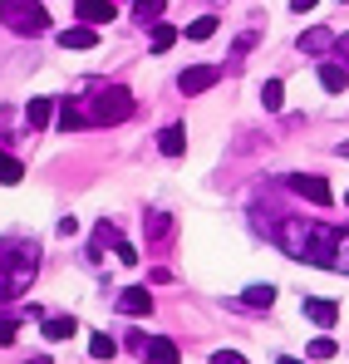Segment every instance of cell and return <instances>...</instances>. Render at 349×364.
Returning <instances> with one entry per match:
<instances>
[{
  "instance_id": "obj_6",
  "label": "cell",
  "mask_w": 349,
  "mask_h": 364,
  "mask_svg": "<svg viewBox=\"0 0 349 364\" xmlns=\"http://www.w3.org/2000/svg\"><path fill=\"white\" fill-rule=\"evenodd\" d=\"M291 187L300 192V197H310L315 207H330V202H335V192H330V182L320 178V173H295V178H291Z\"/></svg>"
},
{
  "instance_id": "obj_19",
  "label": "cell",
  "mask_w": 349,
  "mask_h": 364,
  "mask_svg": "<svg viewBox=\"0 0 349 364\" xmlns=\"http://www.w3.org/2000/svg\"><path fill=\"white\" fill-rule=\"evenodd\" d=\"M241 305H251V310H261V305H276V286H246Z\"/></svg>"
},
{
  "instance_id": "obj_11",
  "label": "cell",
  "mask_w": 349,
  "mask_h": 364,
  "mask_svg": "<svg viewBox=\"0 0 349 364\" xmlns=\"http://www.w3.org/2000/svg\"><path fill=\"white\" fill-rule=\"evenodd\" d=\"M148 310H153V296L143 286H133V291L118 296V315H148Z\"/></svg>"
},
{
  "instance_id": "obj_17",
  "label": "cell",
  "mask_w": 349,
  "mask_h": 364,
  "mask_svg": "<svg viewBox=\"0 0 349 364\" xmlns=\"http://www.w3.org/2000/svg\"><path fill=\"white\" fill-rule=\"evenodd\" d=\"M163 10H168V0H133V15H138L143 25H158Z\"/></svg>"
},
{
  "instance_id": "obj_14",
  "label": "cell",
  "mask_w": 349,
  "mask_h": 364,
  "mask_svg": "<svg viewBox=\"0 0 349 364\" xmlns=\"http://www.w3.org/2000/svg\"><path fill=\"white\" fill-rule=\"evenodd\" d=\"M320 84H325L330 94H345V84H349V69H340V64H320Z\"/></svg>"
},
{
  "instance_id": "obj_25",
  "label": "cell",
  "mask_w": 349,
  "mask_h": 364,
  "mask_svg": "<svg viewBox=\"0 0 349 364\" xmlns=\"http://www.w3.org/2000/svg\"><path fill=\"white\" fill-rule=\"evenodd\" d=\"M335 271H349V227L335 232Z\"/></svg>"
},
{
  "instance_id": "obj_28",
  "label": "cell",
  "mask_w": 349,
  "mask_h": 364,
  "mask_svg": "<svg viewBox=\"0 0 349 364\" xmlns=\"http://www.w3.org/2000/svg\"><path fill=\"white\" fill-rule=\"evenodd\" d=\"M212 364H246V355H236V350H217Z\"/></svg>"
},
{
  "instance_id": "obj_10",
  "label": "cell",
  "mask_w": 349,
  "mask_h": 364,
  "mask_svg": "<svg viewBox=\"0 0 349 364\" xmlns=\"http://www.w3.org/2000/svg\"><path fill=\"white\" fill-rule=\"evenodd\" d=\"M59 45L64 50H94L99 45V30L94 25H69V30H59Z\"/></svg>"
},
{
  "instance_id": "obj_32",
  "label": "cell",
  "mask_w": 349,
  "mask_h": 364,
  "mask_svg": "<svg viewBox=\"0 0 349 364\" xmlns=\"http://www.w3.org/2000/svg\"><path fill=\"white\" fill-rule=\"evenodd\" d=\"M335 153H340V158H349V138H345V143H340V148H335Z\"/></svg>"
},
{
  "instance_id": "obj_16",
  "label": "cell",
  "mask_w": 349,
  "mask_h": 364,
  "mask_svg": "<svg viewBox=\"0 0 349 364\" xmlns=\"http://www.w3.org/2000/svg\"><path fill=\"white\" fill-rule=\"evenodd\" d=\"M79 325H74V315H50L45 320V340H69Z\"/></svg>"
},
{
  "instance_id": "obj_12",
  "label": "cell",
  "mask_w": 349,
  "mask_h": 364,
  "mask_svg": "<svg viewBox=\"0 0 349 364\" xmlns=\"http://www.w3.org/2000/svg\"><path fill=\"white\" fill-rule=\"evenodd\" d=\"M261 109H266V114H281V109H286V84H281V79H266V84H261Z\"/></svg>"
},
{
  "instance_id": "obj_3",
  "label": "cell",
  "mask_w": 349,
  "mask_h": 364,
  "mask_svg": "<svg viewBox=\"0 0 349 364\" xmlns=\"http://www.w3.org/2000/svg\"><path fill=\"white\" fill-rule=\"evenodd\" d=\"M0 25L15 35H45L50 30V10L40 0H0Z\"/></svg>"
},
{
  "instance_id": "obj_27",
  "label": "cell",
  "mask_w": 349,
  "mask_h": 364,
  "mask_svg": "<svg viewBox=\"0 0 349 364\" xmlns=\"http://www.w3.org/2000/svg\"><path fill=\"white\" fill-rule=\"evenodd\" d=\"M118 251V261H123V266H138V246H128V242H118L114 246Z\"/></svg>"
},
{
  "instance_id": "obj_21",
  "label": "cell",
  "mask_w": 349,
  "mask_h": 364,
  "mask_svg": "<svg viewBox=\"0 0 349 364\" xmlns=\"http://www.w3.org/2000/svg\"><path fill=\"white\" fill-rule=\"evenodd\" d=\"M89 355H94V360H114L118 340H114V335H94V340H89Z\"/></svg>"
},
{
  "instance_id": "obj_5",
  "label": "cell",
  "mask_w": 349,
  "mask_h": 364,
  "mask_svg": "<svg viewBox=\"0 0 349 364\" xmlns=\"http://www.w3.org/2000/svg\"><path fill=\"white\" fill-rule=\"evenodd\" d=\"M128 345H133L138 360H148V364H177V345L168 335H133Z\"/></svg>"
},
{
  "instance_id": "obj_8",
  "label": "cell",
  "mask_w": 349,
  "mask_h": 364,
  "mask_svg": "<svg viewBox=\"0 0 349 364\" xmlns=\"http://www.w3.org/2000/svg\"><path fill=\"white\" fill-rule=\"evenodd\" d=\"M300 315H305V320H315L320 330H335L340 305H335V301H320V296H305V301H300Z\"/></svg>"
},
{
  "instance_id": "obj_7",
  "label": "cell",
  "mask_w": 349,
  "mask_h": 364,
  "mask_svg": "<svg viewBox=\"0 0 349 364\" xmlns=\"http://www.w3.org/2000/svg\"><path fill=\"white\" fill-rule=\"evenodd\" d=\"M217 79H222V69H217V64H197V69H182L177 89H182V94H202V89H212Z\"/></svg>"
},
{
  "instance_id": "obj_15",
  "label": "cell",
  "mask_w": 349,
  "mask_h": 364,
  "mask_svg": "<svg viewBox=\"0 0 349 364\" xmlns=\"http://www.w3.org/2000/svg\"><path fill=\"white\" fill-rule=\"evenodd\" d=\"M50 114H55V104H50V99H30L25 123H30V128H50Z\"/></svg>"
},
{
  "instance_id": "obj_22",
  "label": "cell",
  "mask_w": 349,
  "mask_h": 364,
  "mask_svg": "<svg viewBox=\"0 0 349 364\" xmlns=\"http://www.w3.org/2000/svg\"><path fill=\"white\" fill-rule=\"evenodd\" d=\"M330 45H335L330 30H305V35H300V50H330Z\"/></svg>"
},
{
  "instance_id": "obj_26",
  "label": "cell",
  "mask_w": 349,
  "mask_h": 364,
  "mask_svg": "<svg viewBox=\"0 0 349 364\" xmlns=\"http://www.w3.org/2000/svg\"><path fill=\"white\" fill-rule=\"evenodd\" d=\"M310 360H335V340H330V335L310 340Z\"/></svg>"
},
{
  "instance_id": "obj_23",
  "label": "cell",
  "mask_w": 349,
  "mask_h": 364,
  "mask_svg": "<svg viewBox=\"0 0 349 364\" xmlns=\"http://www.w3.org/2000/svg\"><path fill=\"white\" fill-rule=\"evenodd\" d=\"M25 178V168H20V158H10V153H0V182L10 187V182Z\"/></svg>"
},
{
  "instance_id": "obj_33",
  "label": "cell",
  "mask_w": 349,
  "mask_h": 364,
  "mask_svg": "<svg viewBox=\"0 0 349 364\" xmlns=\"http://www.w3.org/2000/svg\"><path fill=\"white\" fill-rule=\"evenodd\" d=\"M30 364H50V360H45V355H35V360H30Z\"/></svg>"
},
{
  "instance_id": "obj_20",
  "label": "cell",
  "mask_w": 349,
  "mask_h": 364,
  "mask_svg": "<svg viewBox=\"0 0 349 364\" xmlns=\"http://www.w3.org/2000/svg\"><path fill=\"white\" fill-rule=\"evenodd\" d=\"M212 35H217V15H197L187 25V40H212Z\"/></svg>"
},
{
  "instance_id": "obj_34",
  "label": "cell",
  "mask_w": 349,
  "mask_h": 364,
  "mask_svg": "<svg viewBox=\"0 0 349 364\" xmlns=\"http://www.w3.org/2000/svg\"><path fill=\"white\" fill-rule=\"evenodd\" d=\"M281 364H300V360H281Z\"/></svg>"
},
{
  "instance_id": "obj_24",
  "label": "cell",
  "mask_w": 349,
  "mask_h": 364,
  "mask_svg": "<svg viewBox=\"0 0 349 364\" xmlns=\"http://www.w3.org/2000/svg\"><path fill=\"white\" fill-rule=\"evenodd\" d=\"M59 128H64V133L84 128V109H79V104H64V109H59Z\"/></svg>"
},
{
  "instance_id": "obj_31",
  "label": "cell",
  "mask_w": 349,
  "mask_h": 364,
  "mask_svg": "<svg viewBox=\"0 0 349 364\" xmlns=\"http://www.w3.org/2000/svg\"><path fill=\"white\" fill-rule=\"evenodd\" d=\"M315 5H320V0H291V10H295V15H305V10H315Z\"/></svg>"
},
{
  "instance_id": "obj_4",
  "label": "cell",
  "mask_w": 349,
  "mask_h": 364,
  "mask_svg": "<svg viewBox=\"0 0 349 364\" xmlns=\"http://www.w3.org/2000/svg\"><path fill=\"white\" fill-rule=\"evenodd\" d=\"M84 123H123L133 114V99L123 89H104V94H84Z\"/></svg>"
},
{
  "instance_id": "obj_35",
  "label": "cell",
  "mask_w": 349,
  "mask_h": 364,
  "mask_svg": "<svg viewBox=\"0 0 349 364\" xmlns=\"http://www.w3.org/2000/svg\"><path fill=\"white\" fill-rule=\"evenodd\" d=\"M345 207H349V192H345Z\"/></svg>"
},
{
  "instance_id": "obj_29",
  "label": "cell",
  "mask_w": 349,
  "mask_h": 364,
  "mask_svg": "<svg viewBox=\"0 0 349 364\" xmlns=\"http://www.w3.org/2000/svg\"><path fill=\"white\" fill-rule=\"evenodd\" d=\"M148 232H153V237H163V232H168V217H163V212H153V217H148Z\"/></svg>"
},
{
  "instance_id": "obj_13",
  "label": "cell",
  "mask_w": 349,
  "mask_h": 364,
  "mask_svg": "<svg viewBox=\"0 0 349 364\" xmlns=\"http://www.w3.org/2000/svg\"><path fill=\"white\" fill-rule=\"evenodd\" d=\"M158 148H163L168 158H182V153H187V133H182L177 123H168V128L158 133Z\"/></svg>"
},
{
  "instance_id": "obj_2",
  "label": "cell",
  "mask_w": 349,
  "mask_h": 364,
  "mask_svg": "<svg viewBox=\"0 0 349 364\" xmlns=\"http://www.w3.org/2000/svg\"><path fill=\"white\" fill-rule=\"evenodd\" d=\"M35 246H25V242H0V305L5 301H15L20 296V286L35 276Z\"/></svg>"
},
{
  "instance_id": "obj_1",
  "label": "cell",
  "mask_w": 349,
  "mask_h": 364,
  "mask_svg": "<svg viewBox=\"0 0 349 364\" xmlns=\"http://www.w3.org/2000/svg\"><path fill=\"white\" fill-rule=\"evenodd\" d=\"M276 242L286 246V256H295V261L335 266V232H325V227H315V222L286 217V222L276 227Z\"/></svg>"
},
{
  "instance_id": "obj_9",
  "label": "cell",
  "mask_w": 349,
  "mask_h": 364,
  "mask_svg": "<svg viewBox=\"0 0 349 364\" xmlns=\"http://www.w3.org/2000/svg\"><path fill=\"white\" fill-rule=\"evenodd\" d=\"M74 15H79V25H109L114 20V0H74Z\"/></svg>"
},
{
  "instance_id": "obj_30",
  "label": "cell",
  "mask_w": 349,
  "mask_h": 364,
  "mask_svg": "<svg viewBox=\"0 0 349 364\" xmlns=\"http://www.w3.org/2000/svg\"><path fill=\"white\" fill-rule=\"evenodd\" d=\"M15 330H20L15 320H0V345H15Z\"/></svg>"
},
{
  "instance_id": "obj_18",
  "label": "cell",
  "mask_w": 349,
  "mask_h": 364,
  "mask_svg": "<svg viewBox=\"0 0 349 364\" xmlns=\"http://www.w3.org/2000/svg\"><path fill=\"white\" fill-rule=\"evenodd\" d=\"M148 45H153V55H168V50L177 45V30H173V25H163V20H158V25H153V40H148Z\"/></svg>"
}]
</instances>
